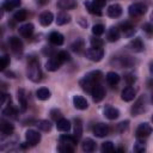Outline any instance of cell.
Returning a JSON list of instances; mask_svg holds the SVG:
<instances>
[{
    "label": "cell",
    "mask_w": 153,
    "mask_h": 153,
    "mask_svg": "<svg viewBox=\"0 0 153 153\" xmlns=\"http://www.w3.org/2000/svg\"><path fill=\"white\" fill-rule=\"evenodd\" d=\"M73 105L79 110H86L88 106L87 100L82 96H74L73 97Z\"/></svg>",
    "instance_id": "cell-15"
},
{
    "label": "cell",
    "mask_w": 153,
    "mask_h": 153,
    "mask_svg": "<svg viewBox=\"0 0 153 153\" xmlns=\"http://www.w3.org/2000/svg\"><path fill=\"white\" fill-rule=\"evenodd\" d=\"M13 131H14V127L12 123L5 120H0V133L2 135H11Z\"/></svg>",
    "instance_id": "cell-13"
},
{
    "label": "cell",
    "mask_w": 153,
    "mask_h": 153,
    "mask_svg": "<svg viewBox=\"0 0 153 153\" xmlns=\"http://www.w3.org/2000/svg\"><path fill=\"white\" fill-rule=\"evenodd\" d=\"M62 63H63V62L59 59V56H57V55H54V56H51V57L45 62V68H47V71H49V72H55V71H57V69L61 67Z\"/></svg>",
    "instance_id": "cell-9"
},
{
    "label": "cell",
    "mask_w": 153,
    "mask_h": 153,
    "mask_svg": "<svg viewBox=\"0 0 153 153\" xmlns=\"http://www.w3.org/2000/svg\"><path fill=\"white\" fill-rule=\"evenodd\" d=\"M18 102L20 105V109L23 111H25L27 109V100H26V96H25V91L23 88L18 90Z\"/></svg>",
    "instance_id": "cell-26"
},
{
    "label": "cell",
    "mask_w": 153,
    "mask_h": 153,
    "mask_svg": "<svg viewBox=\"0 0 153 153\" xmlns=\"http://www.w3.org/2000/svg\"><path fill=\"white\" fill-rule=\"evenodd\" d=\"M135 94H136L135 90H134L133 87L128 86V87H126V88L122 91L121 98H122V100H124V102H130V100H133V99L135 98Z\"/></svg>",
    "instance_id": "cell-17"
},
{
    "label": "cell",
    "mask_w": 153,
    "mask_h": 153,
    "mask_svg": "<svg viewBox=\"0 0 153 153\" xmlns=\"http://www.w3.org/2000/svg\"><path fill=\"white\" fill-rule=\"evenodd\" d=\"M128 48H129L130 50L135 51V53H140V51L143 50V43H142L141 38L136 37V38H134V39H131V41L129 42Z\"/></svg>",
    "instance_id": "cell-14"
},
{
    "label": "cell",
    "mask_w": 153,
    "mask_h": 153,
    "mask_svg": "<svg viewBox=\"0 0 153 153\" xmlns=\"http://www.w3.org/2000/svg\"><path fill=\"white\" fill-rule=\"evenodd\" d=\"M26 16H27V13H26L25 10H19L14 13V19L17 22H24L26 19Z\"/></svg>",
    "instance_id": "cell-42"
},
{
    "label": "cell",
    "mask_w": 153,
    "mask_h": 153,
    "mask_svg": "<svg viewBox=\"0 0 153 153\" xmlns=\"http://www.w3.org/2000/svg\"><path fill=\"white\" fill-rule=\"evenodd\" d=\"M25 139H26V143L30 146H36L39 141H41V134L37 130L33 129H29L25 133Z\"/></svg>",
    "instance_id": "cell-7"
},
{
    "label": "cell",
    "mask_w": 153,
    "mask_h": 153,
    "mask_svg": "<svg viewBox=\"0 0 153 153\" xmlns=\"http://www.w3.org/2000/svg\"><path fill=\"white\" fill-rule=\"evenodd\" d=\"M57 7L61 10H71V8L76 7V1L75 0H59Z\"/></svg>",
    "instance_id": "cell-24"
},
{
    "label": "cell",
    "mask_w": 153,
    "mask_h": 153,
    "mask_svg": "<svg viewBox=\"0 0 153 153\" xmlns=\"http://www.w3.org/2000/svg\"><path fill=\"white\" fill-rule=\"evenodd\" d=\"M85 56H86L88 60L93 61V62H98V61H100V60L103 59V56H104V50H103L102 48H94V47H92V48H88V49L85 51Z\"/></svg>",
    "instance_id": "cell-4"
},
{
    "label": "cell",
    "mask_w": 153,
    "mask_h": 153,
    "mask_svg": "<svg viewBox=\"0 0 153 153\" xmlns=\"http://www.w3.org/2000/svg\"><path fill=\"white\" fill-rule=\"evenodd\" d=\"M106 13H108V16L111 17V18H118V17L122 14V7H121V5H118V4H112V5H110V6L108 7Z\"/></svg>",
    "instance_id": "cell-12"
},
{
    "label": "cell",
    "mask_w": 153,
    "mask_h": 153,
    "mask_svg": "<svg viewBox=\"0 0 153 153\" xmlns=\"http://www.w3.org/2000/svg\"><path fill=\"white\" fill-rule=\"evenodd\" d=\"M128 124H129V122H128V121L121 122V123L118 124V127H117V128H118V131H121V133H122V131H124V130L128 128Z\"/></svg>",
    "instance_id": "cell-48"
},
{
    "label": "cell",
    "mask_w": 153,
    "mask_h": 153,
    "mask_svg": "<svg viewBox=\"0 0 153 153\" xmlns=\"http://www.w3.org/2000/svg\"><path fill=\"white\" fill-rule=\"evenodd\" d=\"M84 41L81 39V38H76V41H74L73 43H72V45H71V49L73 50V51H75V53H80L81 50H82V48H84Z\"/></svg>",
    "instance_id": "cell-35"
},
{
    "label": "cell",
    "mask_w": 153,
    "mask_h": 153,
    "mask_svg": "<svg viewBox=\"0 0 153 153\" xmlns=\"http://www.w3.org/2000/svg\"><path fill=\"white\" fill-rule=\"evenodd\" d=\"M135 61H133V59L130 56H122V57H118L116 60V65L122 68V67H131L134 65Z\"/></svg>",
    "instance_id": "cell-23"
},
{
    "label": "cell",
    "mask_w": 153,
    "mask_h": 153,
    "mask_svg": "<svg viewBox=\"0 0 153 153\" xmlns=\"http://www.w3.org/2000/svg\"><path fill=\"white\" fill-rule=\"evenodd\" d=\"M104 115L109 120H116L120 116V111H118V109H116L111 105H106L104 108Z\"/></svg>",
    "instance_id": "cell-18"
},
{
    "label": "cell",
    "mask_w": 153,
    "mask_h": 153,
    "mask_svg": "<svg viewBox=\"0 0 153 153\" xmlns=\"http://www.w3.org/2000/svg\"><path fill=\"white\" fill-rule=\"evenodd\" d=\"M49 41H50L53 44H55V45H61V44H63L65 38H63V35H62V33H60V32H57V31H53V32L49 35Z\"/></svg>",
    "instance_id": "cell-22"
},
{
    "label": "cell",
    "mask_w": 153,
    "mask_h": 153,
    "mask_svg": "<svg viewBox=\"0 0 153 153\" xmlns=\"http://www.w3.org/2000/svg\"><path fill=\"white\" fill-rule=\"evenodd\" d=\"M121 27H122V31H123V33L126 35V36H131L134 32H135V29H134V25H131L130 23H124V24H122L121 25Z\"/></svg>",
    "instance_id": "cell-34"
},
{
    "label": "cell",
    "mask_w": 153,
    "mask_h": 153,
    "mask_svg": "<svg viewBox=\"0 0 153 153\" xmlns=\"http://www.w3.org/2000/svg\"><path fill=\"white\" fill-rule=\"evenodd\" d=\"M2 16H4V10H2V7H0V19L2 18Z\"/></svg>",
    "instance_id": "cell-52"
},
{
    "label": "cell",
    "mask_w": 153,
    "mask_h": 153,
    "mask_svg": "<svg viewBox=\"0 0 153 153\" xmlns=\"http://www.w3.org/2000/svg\"><path fill=\"white\" fill-rule=\"evenodd\" d=\"M117 151H120V152H123V151H124V148H123V147H120Z\"/></svg>",
    "instance_id": "cell-53"
},
{
    "label": "cell",
    "mask_w": 153,
    "mask_h": 153,
    "mask_svg": "<svg viewBox=\"0 0 153 153\" xmlns=\"http://www.w3.org/2000/svg\"><path fill=\"white\" fill-rule=\"evenodd\" d=\"M18 31H19V33H20L23 37H30V36L32 35V32H33V24L26 23V24L19 26Z\"/></svg>",
    "instance_id": "cell-20"
},
{
    "label": "cell",
    "mask_w": 153,
    "mask_h": 153,
    "mask_svg": "<svg viewBox=\"0 0 153 153\" xmlns=\"http://www.w3.org/2000/svg\"><path fill=\"white\" fill-rule=\"evenodd\" d=\"M57 151L61 153H73L74 148L71 145H66V143H60L57 147Z\"/></svg>",
    "instance_id": "cell-40"
},
{
    "label": "cell",
    "mask_w": 153,
    "mask_h": 153,
    "mask_svg": "<svg viewBox=\"0 0 153 153\" xmlns=\"http://www.w3.org/2000/svg\"><path fill=\"white\" fill-rule=\"evenodd\" d=\"M79 84H80V86H81V88H82L84 91H86V92H91L93 85L97 84V81H94L93 78H92L90 74H86V75L80 80Z\"/></svg>",
    "instance_id": "cell-10"
},
{
    "label": "cell",
    "mask_w": 153,
    "mask_h": 153,
    "mask_svg": "<svg viewBox=\"0 0 153 153\" xmlns=\"http://www.w3.org/2000/svg\"><path fill=\"white\" fill-rule=\"evenodd\" d=\"M105 0H93V1H85V7L87 11L92 14L100 16L102 14V8L105 6Z\"/></svg>",
    "instance_id": "cell-2"
},
{
    "label": "cell",
    "mask_w": 153,
    "mask_h": 153,
    "mask_svg": "<svg viewBox=\"0 0 153 153\" xmlns=\"http://www.w3.org/2000/svg\"><path fill=\"white\" fill-rule=\"evenodd\" d=\"M17 114H18L17 109H16L14 106H12V105H8L7 108H5V109L2 110V115L6 116V117H16Z\"/></svg>",
    "instance_id": "cell-36"
},
{
    "label": "cell",
    "mask_w": 153,
    "mask_h": 153,
    "mask_svg": "<svg viewBox=\"0 0 153 153\" xmlns=\"http://www.w3.org/2000/svg\"><path fill=\"white\" fill-rule=\"evenodd\" d=\"M37 2H38L39 5H45V4L49 2V0H37Z\"/></svg>",
    "instance_id": "cell-51"
},
{
    "label": "cell",
    "mask_w": 153,
    "mask_h": 153,
    "mask_svg": "<svg viewBox=\"0 0 153 153\" xmlns=\"http://www.w3.org/2000/svg\"><path fill=\"white\" fill-rule=\"evenodd\" d=\"M108 39L110 42H116V41L120 39V31H118L117 27L111 26L109 29V31H108Z\"/></svg>",
    "instance_id": "cell-29"
},
{
    "label": "cell",
    "mask_w": 153,
    "mask_h": 153,
    "mask_svg": "<svg viewBox=\"0 0 153 153\" xmlns=\"http://www.w3.org/2000/svg\"><path fill=\"white\" fill-rule=\"evenodd\" d=\"M90 42H91V45H92V47H94V48H102V45H103V41H102L100 38L92 37Z\"/></svg>",
    "instance_id": "cell-44"
},
{
    "label": "cell",
    "mask_w": 153,
    "mask_h": 153,
    "mask_svg": "<svg viewBox=\"0 0 153 153\" xmlns=\"http://www.w3.org/2000/svg\"><path fill=\"white\" fill-rule=\"evenodd\" d=\"M36 97H37L39 100H47V99H49V97H50V91H49L47 87H41V88L37 90Z\"/></svg>",
    "instance_id": "cell-30"
},
{
    "label": "cell",
    "mask_w": 153,
    "mask_h": 153,
    "mask_svg": "<svg viewBox=\"0 0 153 153\" xmlns=\"http://www.w3.org/2000/svg\"><path fill=\"white\" fill-rule=\"evenodd\" d=\"M100 151L103 153H105V152H114L115 151V146H114V143L111 141H105V142L102 143Z\"/></svg>",
    "instance_id": "cell-39"
},
{
    "label": "cell",
    "mask_w": 153,
    "mask_h": 153,
    "mask_svg": "<svg viewBox=\"0 0 153 153\" xmlns=\"http://www.w3.org/2000/svg\"><path fill=\"white\" fill-rule=\"evenodd\" d=\"M147 11V6L143 2H135L133 5L129 6L128 8V13L130 17H139L142 16L145 12Z\"/></svg>",
    "instance_id": "cell-5"
},
{
    "label": "cell",
    "mask_w": 153,
    "mask_h": 153,
    "mask_svg": "<svg viewBox=\"0 0 153 153\" xmlns=\"http://www.w3.org/2000/svg\"><path fill=\"white\" fill-rule=\"evenodd\" d=\"M146 109H147V97L146 96H141L135 102V104L133 105V108H131V115L133 116H139L142 112H145Z\"/></svg>",
    "instance_id": "cell-3"
},
{
    "label": "cell",
    "mask_w": 153,
    "mask_h": 153,
    "mask_svg": "<svg viewBox=\"0 0 153 153\" xmlns=\"http://www.w3.org/2000/svg\"><path fill=\"white\" fill-rule=\"evenodd\" d=\"M90 93H91L92 99H93L94 103L100 102V100L105 97V90H104V87H103L100 84H98V82L93 85V87H92V90H91Z\"/></svg>",
    "instance_id": "cell-6"
},
{
    "label": "cell",
    "mask_w": 153,
    "mask_h": 153,
    "mask_svg": "<svg viewBox=\"0 0 153 153\" xmlns=\"http://www.w3.org/2000/svg\"><path fill=\"white\" fill-rule=\"evenodd\" d=\"M93 134L97 136V137H104L109 134V127L104 123H98L94 126L93 128Z\"/></svg>",
    "instance_id": "cell-11"
},
{
    "label": "cell",
    "mask_w": 153,
    "mask_h": 153,
    "mask_svg": "<svg viewBox=\"0 0 153 153\" xmlns=\"http://www.w3.org/2000/svg\"><path fill=\"white\" fill-rule=\"evenodd\" d=\"M22 4V0H5L2 2V10L4 11H12L17 7H19Z\"/></svg>",
    "instance_id": "cell-21"
},
{
    "label": "cell",
    "mask_w": 153,
    "mask_h": 153,
    "mask_svg": "<svg viewBox=\"0 0 153 153\" xmlns=\"http://www.w3.org/2000/svg\"><path fill=\"white\" fill-rule=\"evenodd\" d=\"M50 115H51V117H53L55 121H57V120H60V118L62 117V114H61V111H60V110H57V109H54V110H51V111H50Z\"/></svg>",
    "instance_id": "cell-46"
},
{
    "label": "cell",
    "mask_w": 153,
    "mask_h": 153,
    "mask_svg": "<svg viewBox=\"0 0 153 153\" xmlns=\"http://www.w3.org/2000/svg\"><path fill=\"white\" fill-rule=\"evenodd\" d=\"M59 142L60 143H66V145H71V146H74L76 143V139L74 136H71V135H61L59 137Z\"/></svg>",
    "instance_id": "cell-32"
},
{
    "label": "cell",
    "mask_w": 153,
    "mask_h": 153,
    "mask_svg": "<svg viewBox=\"0 0 153 153\" xmlns=\"http://www.w3.org/2000/svg\"><path fill=\"white\" fill-rule=\"evenodd\" d=\"M8 98V96L7 94H5V93H1L0 92V108L4 105V103L6 102V99Z\"/></svg>",
    "instance_id": "cell-49"
},
{
    "label": "cell",
    "mask_w": 153,
    "mask_h": 153,
    "mask_svg": "<svg viewBox=\"0 0 153 153\" xmlns=\"http://www.w3.org/2000/svg\"><path fill=\"white\" fill-rule=\"evenodd\" d=\"M124 79H126V81H127L129 85H130V84H133V82L136 80V78H135V75H134V74H126Z\"/></svg>",
    "instance_id": "cell-47"
},
{
    "label": "cell",
    "mask_w": 153,
    "mask_h": 153,
    "mask_svg": "<svg viewBox=\"0 0 153 153\" xmlns=\"http://www.w3.org/2000/svg\"><path fill=\"white\" fill-rule=\"evenodd\" d=\"M53 20H54V14H53L51 12L45 11V12H43V13L39 16V23H41V25H43V26L50 25V24L53 23Z\"/></svg>",
    "instance_id": "cell-19"
},
{
    "label": "cell",
    "mask_w": 153,
    "mask_h": 153,
    "mask_svg": "<svg viewBox=\"0 0 153 153\" xmlns=\"http://www.w3.org/2000/svg\"><path fill=\"white\" fill-rule=\"evenodd\" d=\"M56 55L59 56V59H60V60H61L62 62L69 61V59H71V57H69V54H68L67 51H63V50H62V51H59V53H57Z\"/></svg>",
    "instance_id": "cell-45"
},
{
    "label": "cell",
    "mask_w": 153,
    "mask_h": 153,
    "mask_svg": "<svg viewBox=\"0 0 153 153\" xmlns=\"http://www.w3.org/2000/svg\"><path fill=\"white\" fill-rule=\"evenodd\" d=\"M143 29H145L147 32H151V31H152V25H151V24H146V25L143 26Z\"/></svg>",
    "instance_id": "cell-50"
},
{
    "label": "cell",
    "mask_w": 153,
    "mask_h": 153,
    "mask_svg": "<svg viewBox=\"0 0 153 153\" xmlns=\"http://www.w3.org/2000/svg\"><path fill=\"white\" fill-rule=\"evenodd\" d=\"M8 43H10V45H11V48H12L13 51L19 53V51L23 50V42H22V39L19 37H16V36L11 37L8 39Z\"/></svg>",
    "instance_id": "cell-16"
},
{
    "label": "cell",
    "mask_w": 153,
    "mask_h": 153,
    "mask_svg": "<svg viewBox=\"0 0 153 153\" xmlns=\"http://www.w3.org/2000/svg\"><path fill=\"white\" fill-rule=\"evenodd\" d=\"M151 133H152V127H151V124L147 123V122L139 124V127L136 128V137L145 139V137L149 136Z\"/></svg>",
    "instance_id": "cell-8"
},
{
    "label": "cell",
    "mask_w": 153,
    "mask_h": 153,
    "mask_svg": "<svg viewBox=\"0 0 153 153\" xmlns=\"http://www.w3.org/2000/svg\"><path fill=\"white\" fill-rule=\"evenodd\" d=\"M37 127H38V129H41L42 131H49V130L51 129V123H50L49 121H47V120H42V121H39V122L37 123Z\"/></svg>",
    "instance_id": "cell-38"
},
{
    "label": "cell",
    "mask_w": 153,
    "mask_h": 153,
    "mask_svg": "<svg viewBox=\"0 0 153 153\" xmlns=\"http://www.w3.org/2000/svg\"><path fill=\"white\" fill-rule=\"evenodd\" d=\"M145 149H146V142H145V140L137 137V141L134 145V151L137 152V153H142V152H145Z\"/></svg>",
    "instance_id": "cell-37"
},
{
    "label": "cell",
    "mask_w": 153,
    "mask_h": 153,
    "mask_svg": "<svg viewBox=\"0 0 153 153\" xmlns=\"http://www.w3.org/2000/svg\"><path fill=\"white\" fill-rule=\"evenodd\" d=\"M82 134V122L80 118H75L74 120V137L78 140L81 137Z\"/></svg>",
    "instance_id": "cell-28"
},
{
    "label": "cell",
    "mask_w": 153,
    "mask_h": 153,
    "mask_svg": "<svg viewBox=\"0 0 153 153\" xmlns=\"http://www.w3.org/2000/svg\"><path fill=\"white\" fill-rule=\"evenodd\" d=\"M27 78L33 82H38L42 80V71L39 68V63L33 56L30 57L27 62Z\"/></svg>",
    "instance_id": "cell-1"
},
{
    "label": "cell",
    "mask_w": 153,
    "mask_h": 153,
    "mask_svg": "<svg viewBox=\"0 0 153 153\" xmlns=\"http://www.w3.org/2000/svg\"><path fill=\"white\" fill-rule=\"evenodd\" d=\"M69 22H71V16L68 13L62 12V13L57 14V18H56V24L57 25H65V24H67Z\"/></svg>",
    "instance_id": "cell-33"
},
{
    "label": "cell",
    "mask_w": 153,
    "mask_h": 153,
    "mask_svg": "<svg viewBox=\"0 0 153 153\" xmlns=\"http://www.w3.org/2000/svg\"><path fill=\"white\" fill-rule=\"evenodd\" d=\"M10 65V57L7 55L0 56V71H4Z\"/></svg>",
    "instance_id": "cell-43"
},
{
    "label": "cell",
    "mask_w": 153,
    "mask_h": 153,
    "mask_svg": "<svg viewBox=\"0 0 153 153\" xmlns=\"http://www.w3.org/2000/svg\"><path fill=\"white\" fill-rule=\"evenodd\" d=\"M104 31H105V27H104V25H102V24H96V25H93V27H92V33H93L94 36H100V35L104 33Z\"/></svg>",
    "instance_id": "cell-41"
},
{
    "label": "cell",
    "mask_w": 153,
    "mask_h": 153,
    "mask_svg": "<svg viewBox=\"0 0 153 153\" xmlns=\"http://www.w3.org/2000/svg\"><path fill=\"white\" fill-rule=\"evenodd\" d=\"M81 148L84 152H93L96 149V142L92 139H85L81 143Z\"/></svg>",
    "instance_id": "cell-27"
},
{
    "label": "cell",
    "mask_w": 153,
    "mask_h": 153,
    "mask_svg": "<svg viewBox=\"0 0 153 153\" xmlns=\"http://www.w3.org/2000/svg\"><path fill=\"white\" fill-rule=\"evenodd\" d=\"M56 128L60 131H68L71 129V122L68 120L61 117L60 120L56 121Z\"/></svg>",
    "instance_id": "cell-25"
},
{
    "label": "cell",
    "mask_w": 153,
    "mask_h": 153,
    "mask_svg": "<svg viewBox=\"0 0 153 153\" xmlns=\"http://www.w3.org/2000/svg\"><path fill=\"white\" fill-rule=\"evenodd\" d=\"M105 79H106V81H108L109 85L114 86V85L118 84V81H120V75H118L117 73H115V72H109V73L106 74V76H105Z\"/></svg>",
    "instance_id": "cell-31"
}]
</instances>
